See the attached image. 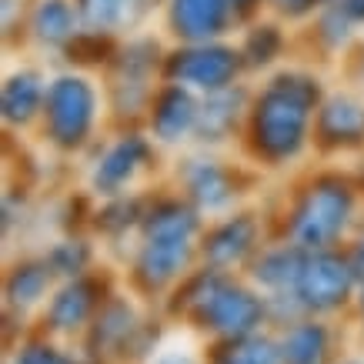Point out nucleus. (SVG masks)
Masks as SVG:
<instances>
[{
  "label": "nucleus",
  "mask_w": 364,
  "mask_h": 364,
  "mask_svg": "<svg viewBox=\"0 0 364 364\" xmlns=\"http://www.w3.org/2000/svg\"><path fill=\"white\" fill-rule=\"evenodd\" d=\"M274 4L284 14H291V17H301V14H308L318 7V0H274Z\"/></svg>",
  "instance_id": "28"
},
{
  "label": "nucleus",
  "mask_w": 364,
  "mask_h": 364,
  "mask_svg": "<svg viewBox=\"0 0 364 364\" xmlns=\"http://www.w3.org/2000/svg\"><path fill=\"white\" fill-rule=\"evenodd\" d=\"M257 244V221L251 214H237V218H228L221 221L214 231H208L204 244H200V254L208 267L214 271H228V267H237L254 251Z\"/></svg>",
  "instance_id": "11"
},
{
  "label": "nucleus",
  "mask_w": 364,
  "mask_h": 364,
  "mask_svg": "<svg viewBox=\"0 0 364 364\" xmlns=\"http://www.w3.org/2000/svg\"><path fill=\"white\" fill-rule=\"evenodd\" d=\"M44 100H47L44 77H41L37 70H17V74L7 77V84H4V97H0L4 121L7 124L33 121L37 111L44 107Z\"/></svg>",
  "instance_id": "17"
},
{
  "label": "nucleus",
  "mask_w": 364,
  "mask_h": 364,
  "mask_svg": "<svg viewBox=\"0 0 364 364\" xmlns=\"http://www.w3.org/2000/svg\"><path fill=\"white\" fill-rule=\"evenodd\" d=\"M77 17H80V11L70 7L67 0H41L31 17V31L41 44L67 47L77 37Z\"/></svg>",
  "instance_id": "21"
},
{
  "label": "nucleus",
  "mask_w": 364,
  "mask_h": 364,
  "mask_svg": "<svg viewBox=\"0 0 364 364\" xmlns=\"http://www.w3.org/2000/svg\"><path fill=\"white\" fill-rule=\"evenodd\" d=\"M198 111H200V104L194 100L191 87H184V84H167L154 97V104H151L154 137L164 144L184 141V137L194 134V127H198Z\"/></svg>",
  "instance_id": "12"
},
{
  "label": "nucleus",
  "mask_w": 364,
  "mask_h": 364,
  "mask_svg": "<svg viewBox=\"0 0 364 364\" xmlns=\"http://www.w3.org/2000/svg\"><path fill=\"white\" fill-rule=\"evenodd\" d=\"M231 4H234V14H237V17H247V14H251L261 0H231Z\"/></svg>",
  "instance_id": "31"
},
{
  "label": "nucleus",
  "mask_w": 364,
  "mask_h": 364,
  "mask_svg": "<svg viewBox=\"0 0 364 364\" xmlns=\"http://www.w3.org/2000/svg\"><path fill=\"white\" fill-rule=\"evenodd\" d=\"M348 261H351V267H354V274H358V281H364V234L358 237V244L351 247Z\"/></svg>",
  "instance_id": "29"
},
{
  "label": "nucleus",
  "mask_w": 364,
  "mask_h": 364,
  "mask_svg": "<svg viewBox=\"0 0 364 364\" xmlns=\"http://www.w3.org/2000/svg\"><path fill=\"white\" fill-rule=\"evenodd\" d=\"M157 364H198V361L188 358V354H164V358H157Z\"/></svg>",
  "instance_id": "32"
},
{
  "label": "nucleus",
  "mask_w": 364,
  "mask_h": 364,
  "mask_svg": "<svg viewBox=\"0 0 364 364\" xmlns=\"http://www.w3.org/2000/svg\"><path fill=\"white\" fill-rule=\"evenodd\" d=\"M241 107H244V94L234 87H224V90H214L208 97L200 100V111H198V134L200 141H224L228 134L234 131V124L241 117Z\"/></svg>",
  "instance_id": "18"
},
{
  "label": "nucleus",
  "mask_w": 364,
  "mask_h": 364,
  "mask_svg": "<svg viewBox=\"0 0 364 364\" xmlns=\"http://www.w3.org/2000/svg\"><path fill=\"white\" fill-rule=\"evenodd\" d=\"M200 231L198 210L181 204V200H164L144 218V241L137 251L134 277L147 291L174 284L177 277L188 271L194 257V237Z\"/></svg>",
  "instance_id": "2"
},
{
  "label": "nucleus",
  "mask_w": 364,
  "mask_h": 364,
  "mask_svg": "<svg viewBox=\"0 0 364 364\" xmlns=\"http://www.w3.org/2000/svg\"><path fill=\"white\" fill-rule=\"evenodd\" d=\"M210 364H281V344L261 334L224 338L210 351Z\"/></svg>",
  "instance_id": "22"
},
{
  "label": "nucleus",
  "mask_w": 364,
  "mask_h": 364,
  "mask_svg": "<svg viewBox=\"0 0 364 364\" xmlns=\"http://www.w3.org/2000/svg\"><path fill=\"white\" fill-rule=\"evenodd\" d=\"M308 251L301 244H284V247H271L254 261V281L274 294H294V284L301 277Z\"/></svg>",
  "instance_id": "15"
},
{
  "label": "nucleus",
  "mask_w": 364,
  "mask_h": 364,
  "mask_svg": "<svg viewBox=\"0 0 364 364\" xmlns=\"http://www.w3.org/2000/svg\"><path fill=\"white\" fill-rule=\"evenodd\" d=\"M361 311H364V281H361Z\"/></svg>",
  "instance_id": "34"
},
{
  "label": "nucleus",
  "mask_w": 364,
  "mask_h": 364,
  "mask_svg": "<svg viewBox=\"0 0 364 364\" xmlns=\"http://www.w3.org/2000/svg\"><path fill=\"white\" fill-rule=\"evenodd\" d=\"M331 331L318 321H298L281 338V364H328Z\"/></svg>",
  "instance_id": "20"
},
{
  "label": "nucleus",
  "mask_w": 364,
  "mask_h": 364,
  "mask_svg": "<svg viewBox=\"0 0 364 364\" xmlns=\"http://www.w3.org/2000/svg\"><path fill=\"white\" fill-rule=\"evenodd\" d=\"M177 311H184L200 328L221 334V338H244V334H254L261 328L267 304L264 298H257L244 284L224 277V271L204 267L200 274H194L184 284Z\"/></svg>",
  "instance_id": "3"
},
{
  "label": "nucleus",
  "mask_w": 364,
  "mask_h": 364,
  "mask_svg": "<svg viewBox=\"0 0 364 364\" xmlns=\"http://www.w3.org/2000/svg\"><path fill=\"white\" fill-rule=\"evenodd\" d=\"M154 50L157 47L151 41H137L127 44V50L117 60V74H114V100L117 111L134 114L137 107H144V100L151 97V70H154Z\"/></svg>",
  "instance_id": "10"
},
{
  "label": "nucleus",
  "mask_w": 364,
  "mask_h": 364,
  "mask_svg": "<svg viewBox=\"0 0 364 364\" xmlns=\"http://www.w3.org/2000/svg\"><path fill=\"white\" fill-rule=\"evenodd\" d=\"M344 364H364V361H344Z\"/></svg>",
  "instance_id": "35"
},
{
  "label": "nucleus",
  "mask_w": 364,
  "mask_h": 364,
  "mask_svg": "<svg viewBox=\"0 0 364 364\" xmlns=\"http://www.w3.org/2000/svg\"><path fill=\"white\" fill-rule=\"evenodd\" d=\"M184 181H188L191 198L200 210H224L237 194L231 174L218 161H191Z\"/></svg>",
  "instance_id": "16"
},
{
  "label": "nucleus",
  "mask_w": 364,
  "mask_h": 364,
  "mask_svg": "<svg viewBox=\"0 0 364 364\" xmlns=\"http://www.w3.org/2000/svg\"><path fill=\"white\" fill-rule=\"evenodd\" d=\"M137 334V318H134L131 304L124 301H111L104 304L94 321V331H90V351L94 354H114L124 351L131 338Z\"/></svg>",
  "instance_id": "19"
},
{
  "label": "nucleus",
  "mask_w": 364,
  "mask_h": 364,
  "mask_svg": "<svg viewBox=\"0 0 364 364\" xmlns=\"http://www.w3.org/2000/svg\"><path fill=\"white\" fill-rule=\"evenodd\" d=\"M341 7L351 21H364V0H341Z\"/></svg>",
  "instance_id": "30"
},
{
  "label": "nucleus",
  "mask_w": 364,
  "mask_h": 364,
  "mask_svg": "<svg viewBox=\"0 0 364 364\" xmlns=\"http://www.w3.org/2000/svg\"><path fill=\"white\" fill-rule=\"evenodd\" d=\"M314 137L324 147H354L364 141V104L348 97V94H334V97L321 100L318 114H314Z\"/></svg>",
  "instance_id": "9"
},
{
  "label": "nucleus",
  "mask_w": 364,
  "mask_h": 364,
  "mask_svg": "<svg viewBox=\"0 0 364 364\" xmlns=\"http://www.w3.org/2000/svg\"><path fill=\"white\" fill-rule=\"evenodd\" d=\"M234 4L231 0H171L167 4V23L171 33L184 44H208L218 41L231 27Z\"/></svg>",
  "instance_id": "8"
},
{
  "label": "nucleus",
  "mask_w": 364,
  "mask_h": 364,
  "mask_svg": "<svg viewBox=\"0 0 364 364\" xmlns=\"http://www.w3.org/2000/svg\"><path fill=\"white\" fill-rule=\"evenodd\" d=\"M354 191L341 177H318L304 194H301L294 218H291V241L301 244L304 251H324L331 247L341 231L351 221Z\"/></svg>",
  "instance_id": "4"
},
{
  "label": "nucleus",
  "mask_w": 364,
  "mask_h": 364,
  "mask_svg": "<svg viewBox=\"0 0 364 364\" xmlns=\"http://www.w3.org/2000/svg\"><path fill=\"white\" fill-rule=\"evenodd\" d=\"M354 281H358V274H354L348 257L328 251V247L324 251H308L298 284H294V301L308 314H328V311L341 308L344 301L351 298Z\"/></svg>",
  "instance_id": "6"
},
{
  "label": "nucleus",
  "mask_w": 364,
  "mask_h": 364,
  "mask_svg": "<svg viewBox=\"0 0 364 364\" xmlns=\"http://www.w3.org/2000/svg\"><path fill=\"white\" fill-rule=\"evenodd\" d=\"M137 0H74V7L80 11V21L90 23L94 31H107L127 21V14Z\"/></svg>",
  "instance_id": "25"
},
{
  "label": "nucleus",
  "mask_w": 364,
  "mask_h": 364,
  "mask_svg": "<svg viewBox=\"0 0 364 364\" xmlns=\"http://www.w3.org/2000/svg\"><path fill=\"white\" fill-rule=\"evenodd\" d=\"M97 311V284L87 277H70L47 308V324L54 331H77Z\"/></svg>",
  "instance_id": "14"
},
{
  "label": "nucleus",
  "mask_w": 364,
  "mask_h": 364,
  "mask_svg": "<svg viewBox=\"0 0 364 364\" xmlns=\"http://www.w3.org/2000/svg\"><path fill=\"white\" fill-rule=\"evenodd\" d=\"M50 277H54V271L47 264V257L44 261H23L7 274V301L14 308H31L47 294Z\"/></svg>",
  "instance_id": "23"
},
{
  "label": "nucleus",
  "mask_w": 364,
  "mask_h": 364,
  "mask_svg": "<svg viewBox=\"0 0 364 364\" xmlns=\"http://www.w3.org/2000/svg\"><path fill=\"white\" fill-rule=\"evenodd\" d=\"M14 364H74L64 351H57L54 344H27Z\"/></svg>",
  "instance_id": "27"
},
{
  "label": "nucleus",
  "mask_w": 364,
  "mask_h": 364,
  "mask_svg": "<svg viewBox=\"0 0 364 364\" xmlns=\"http://www.w3.org/2000/svg\"><path fill=\"white\" fill-rule=\"evenodd\" d=\"M44 121L57 147L74 151L80 144H87L94 121H97V90L90 87V80L77 77V74L57 77L47 87Z\"/></svg>",
  "instance_id": "5"
},
{
  "label": "nucleus",
  "mask_w": 364,
  "mask_h": 364,
  "mask_svg": "<svg viewBox=\"0 0 364 364\" xmlns=\"http://www.w3.org/2000/svg\"><path fill=\"white\" fill-rule=\"evenodd\" d=\"M321 107V84L308 74H277L251 107L254 151L271 161H291L304 151L311 134V117Z\"/></svg>",
  "instance_id": "1"
},
{
  "label": "nucleus",
  "mask_w": 364,
  "mask_h": 364,
  "mask_svg": "<svg viewBox=\"0 0 364 364\" xmlns=\"http://www.w3.org/2000/svg\"><path fill=\"white\" fill-rule=\"evenodd\" d=\"M147 157H151V144L144 141L141 134H127V137H121V141L114 144V147H107V154L97 161L94 188H97L100 194H117V191L141 171Z\"/></svg>",
  "instance_id": "13"
},
{
  "label": "nucleus",
  "mask_w": 364,
  "mask_h": 364,
  "mask_svg": "<svg viewBox=\"0 0 364 364\" xmlns=\"http://www.w3.org/2000/svg\"><path fill=\"white\" fill-rule=\"evenodd\" d=\"M341 0H318V7H338Z\"/></svg>",
  "instance_id": "33"
},
{
  "label": "nucleus",
  "mask_w": 364,
  "mask_h": 364,
  "mask_svg": "<svg viewBox=\"0 0 364 364\" xmlns=\"http://www.w3.org/2000/svg\"><path fill=\"white\" fill-rule=\"evenodd\" d=\"M281 47H284V37H281V31H277L274 23H261V27H254V31L244 37V47H241L244 64L267 67L277 54H281Z\"/></svg>",
  "instance_id": "24"
},
{
  "label": "nucleus",
  "mask_w": 364,
  "mask_h": 364,
  "mask_svg": "<svg viewBox=\"0 0 364 364\" xmlns=\"http://www.w3.org/2000/svg\"><path fill=\"white\" fill-rule=\"evenodd\" d=\"M47 264L60 277H80L84 267L90 264V247L84 241H64L47 254Z\"/></svg>",
  "instance_id": "26"
},
{
  "label": "nucleus",
  "mask_w": 364,
  "mask_h": 364,
  "mask_svg": "<svg viewBox=\"0 0 364 364\" xmlns=\"http://www.w3.org/2000/svg\"><path fill=\"white\" fill-rule=\"evenodd\" d=\"M241 64H244V54L228 44H218V41L188 44L167 57V80L204 90V94H214V90L231 87Z\"/></svg>",
  "instance_id": "7"
}]
</instances>
